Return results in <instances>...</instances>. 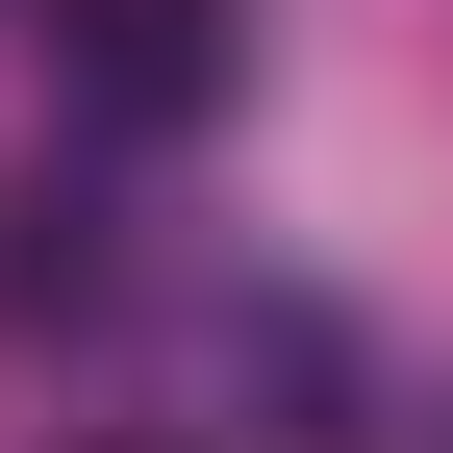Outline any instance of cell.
<instances>
[{
  "label": "cell",
  "mask_w": 453,
  "mask_h": 453,
  "mask_svg": "<svg viewBox=\"0 0 453 453\" xmlns=\"http://www.w3.org/2000/svg\"><path fill=\"white\" fill-rule=\"evenodd\" d=\"M50 76H76L101 127H202V101L252 76V0H50Z\"/></svg>",
  "instance_id": "cell-1"
},
{
  "label": "cell",
  "mask_w": 453,
  "mask_h": 453,
  "mask_svg": "<svg viewBox=\"0 0 453 453\" xmlns=\"http://www.w3.org/2000/svg\"><path fill=\"white\" fill-rule=\"evenodd\" d=\"M101 303V202L76 177H0V327H76Z\"/></svg>",
  "instance_id": "cell-2"
}]
</instances>
